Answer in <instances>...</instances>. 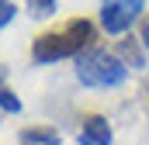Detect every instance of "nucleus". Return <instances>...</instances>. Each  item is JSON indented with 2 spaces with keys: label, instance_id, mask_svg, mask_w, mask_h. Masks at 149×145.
<instances>
[{
  "label": "nucleus",
  "instance_id": "obj_5",
  "mask_svg": "<svg viewBox=\"0 0 149 145\" xmlns=\"http://www.w3.org/2000/svg\"><path fill=\"white\" fill-rule=\"evenodd\" d=\"M21 145H59L56 128H21Z\"/></svg>",
  "mask_w": 149,
  "mask_h": 145
},
{
  "label": "nucleus",
  "instance_id": "obj_10",
  "mask_svg": "<svg viewBox=\"0 0 149 145\" xmlns=\"http://www.w3.org/2000/svg\"><path fill=\"white\" fill-rule=\"evenodd\" d=\"M142 41H146V45H149V21H146V24H142Z\"/></svg>",
  "mask_w": 149,
  "mask_h": 145
},
{
  "label": "nucleus",
  "instance_id": "obj_1",
  "mask_svg": "<svg viewBox=\"0 0 149 145\" xmlns=\"http://www.w3.org/2000/svg\"><path fill=\"white\" fill-rule=\"evenodd\" d=\"M90 41H94V24H90L87 17H73V21H66L63 28H52V31L38 35L35 41H31V59H35L38 66L59 62V59H70V55L76 59L80 52L94 48Z\"/></svg>",
  "mask_w": 149,
  "mask_h": 145
},
{
  "label": "nucleus",
  "instance_id": "obj_8",
  "mask_svg": "<svg viewBox=\"0 0 149 145\" xmlns=\"http://www.w3.org/2000/svg\"><path fill=\"white\" fill-rule=\"evenodd\" d=\"M28 3V10L35 14V17H49V14H56V0H24Z\"/></svg>",
  "mask_w": 149,
  "mask_h": 145
},
{
  "label": "nucleus",
  "instance_id": "obj_9",
  "mask_svg": "<svg viewBox=\"0 0 149 145\" xmlns=\"http://www.w3.org/2000/svg\"><path fill=\"white\" fill-rule=\"evenodd\" d=\"M14 14H17V3L14 0H0V28H7L14 21Z\"/></svg>",
  "mask_w": 149,
  "mask_h": 145
},
{
  "label": "nucleus",
  "instance_id": "obj_3",
  "mask_svg": "<svg viewBox=\"0 0 149 145\" xmlns=\"http://www.w3.org/2000/svg\"><path fill=\"white\" fill-rule=\"evenodd\" d=\"M146 0H101V28L108 35H125L139 14H142Z\"/></svg>",
  "mask_w": 149,
  "mask_h": 145
},
{
  "label": "nucleus",
  "instance_id": "obj_7",
  "mask_svg": "<svg viewBox=\"0 0 149 145\" xmlns=\"http://www.w3.org/2000/svg\"><path fill=\"white\" fill-rule=\"evenodd\" d=\"M121 55L128 59V66H142V52H139L135 38H125V41H121Z\"/></svg>",
  "mask_w": 149,
  "mask_h": 145
},
{
  "label": "nucleus",
  "instance_id": "obj_2",
  "mask_svg": "<svg viewBox=\"0 0 149 145\" xmlns=\"http://www.w3.org/2000/svg\"><path fill=\"white\" fill-rule=\"evenodd\" d=\"M125 76H128V66H125L118 55L104 52V48H87V52L76 55V79H80L83 86H90V90L121 86Z\"/></svg>",
  "mask_w": 149,
  "mask_h": 145
},
{
  "label": "nucleus",
  "instance_id": "obj_6",
  "mask_svg": "<svg viewBox=\"0 0 149 145\" xmlns=\"http://www.w3.org/2000/svg\"><path fill=\"white\" fill-rule=\"evenodd\" d=\"M0 107L7 110V114H17L21 110V100H17V93L7 86V69L0 66Z\"/></svg>",
  "mask_w": 149,
  "mask_h": 145
},
{
  "label": "nucleus",
  "instance_id": "obj_4",
  "mask_svg": "<svg viewBox=\"0 0 149 145\" xmlns=\"http://www.w3.org/2000/svg\"><path fill=\"white\" fill-rule=\"evenodd\" d=\"M111 124H108V117H101V114H87L83 117V128H80V135H76V142L80 145H111Z\"/></svg>",
  "mask_w": 149,
  "mask_h": 145
}]
</instances>
